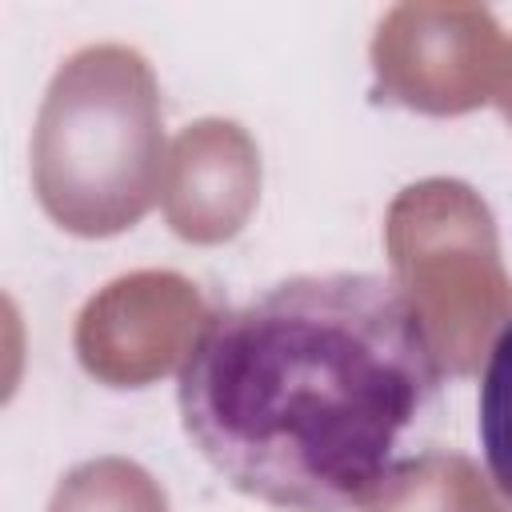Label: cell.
I'll return each instance as SVG.
<instances>
[{
	"label": "cell",
	"mask_w": 512,
	"mask_h": 512,
	"mask_svg": "<svg viewBox=\"0 0 512 512\" xmlns=\"http://www.w3.org/2000/svg\"><path fill=\"white\" fill-rule=\"evenodd\" d=\"M476 432H480V452L496 488L512 496V320L500 328L480 376Z\"/></svg>",
	"instance_id": "obj_2"
},
{
	"label": "cell",
	"mask_w": 512,
	"mask_h": 512,
	"mask_svg": "<svg viewBox=\"0 0 512 512\" xmlns=\"http://www.w3.org/2000/svg\"><path fill=\"white\" fill-rule=\"evenodd\" d=\"M440 356L408 288L380 272L288 276L216 312L176 372L192 448L280 512H360L440 408Z\"/></svg>",
	"instance_id": "obj_1"
}]
</instances>
